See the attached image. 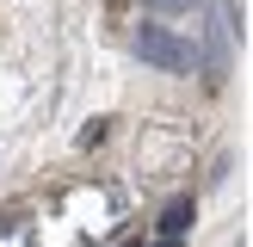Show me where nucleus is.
<instances>
[{"label": "nucleus", "mask_w": 253, "mask_h": 247, "mask_svg": "<svg viewBox=\"0 0 253 247\" xmlns=\"http://www.w3.org/2000/svg\"><path fill=\"white\" fill-rule=\"evenodd\" d=\"M192 216H198V210H192V198H173V204L161 210V222H155V229L167 235V241H179V235L192 229Z\"/></svg>", "instance_id": "2"}, {"label": "nucleus", "mask_w": 253, "mask_h": 247, "mask_svg": "<svg viewBox=\"0 0 253 247\" xmlns=\"http://www.w3.org/2000/svg\"><path fill=\"white\" fill-rule=\"evenodd\" d=\"M136 56H142L148 68H167V74H185V68H192V43L173 37L167 25H136Z\"/></svg>", "instance_id": "1"}, {"label": "nucleus", "mask_w": 253, "mask_h": 247, "mask_svg": "<svg viewBox=\"0 0 253 247\" xmlns=\"http://www.w3.org/2000/svg\"><path fill=\"white\" fill-rule=\"evenodd\" d=\"M6 229H12V222H6V216H0V235H6Z\"/></svg>", "instance_id": "5"}, {"label": "nucleus", "mask_w": 253, "mask_h": 247, "mask_svg": "<svg viewBox=\"0 0 253 247\" xmlns=\"http://www.w3.org/2000/svg\"><path fill=\"white\" fill-rule=\"evenodd\" d=\"M155 247H179V241H167V235H161V241H155Z\"/></svg>", "instance_id": "4"}, {"label": "nucleus", "mask_w": 253, "mask_h": 247, "mask_svg": "<svg viewBox=\"0 0 253 247\" xmlns=\"http://www.w3.org/2000/svg\"><path fill=\"white\" fill-rule=\"evenodd\" d=\"M148 6H155V12H192L198 0H148Z\"/></svg>", "instance_id": "3"}]
</instances>
